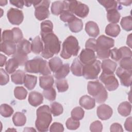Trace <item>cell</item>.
I'll return each instance as SVG.
<instances>
[{
  "label": "cell",
  "mask_w": 132,
  "mask_h": 132,
  "mask_svg": "<svg viewBox=\"0 0 132 132\" xmlns=\"http://www.w3.org/2000/svg\"><path fill=\"white\" fill-rule=\"evenodd\" d=\"M41 36L44 45L41 56L45 59H49L57 54L60 50L61 42L57 36L53 32Z\"/></svg>",
  "instance_id": "1"
},
{
  "label": "cell",
  "mask_w": 132,
  "mask_h": 132,
  "mask_svg": "<svg viewBox=\"0 0 132 132\" xmlns=\"http://www.w3.org/2000/svg\"><path fill=\"white\" fill-rule=\"evenodd\" d=\"M50 108L48 105H43L37 110V119L35 126L39 131L45 132L48 130L52 121Z\"/></svg>",
  "instance_id": "2"
},
{
  "label": "cell",
  "mask_w": 132,
  "mask_h": 132,
  "mask_svg": "<svg viewBox=\"0 0 132 132\" xmlns=\"http://www.w3.org/2000/svg\"><path fill=\"white\" fill-rule=\"evenodd\" d=\"M25 70L28 73H39L43 75L51 74L47 61L39 57L28 60L25 64Z\"/></svg>",
  "instance_id": "3"
},
{
  "label": "cell",
  "mask_w": 132,
  "mask_h": 132,
  "mask_svg": "<svg viewBox=\"0 0 132 132\" xmlns=\"http://www.w3.org/2000/svg\"><path fill=\"white\" fill-rule=\"evenodd\" d=\"M87 90L88 93L93 97L97 103H103L108 98V93L105 88L98 80L89 81Z\"/></svg>",
  "instance_id": "4"
},
{
  "label": "cell",
  "mask_w": 132,
  "mask_h": 132,
  "mask_svg": "<svg viewBox=\"0 0 132 132\" xmlns=\"http://www.w3.org/2000/svg\"><path fill=\"white\" fill-rule=\"evenodd\" d=\"M79 49L80 47L77 39L73 36H70L62 43L60 56L63 59H69L72 56H77Z\"/></svg>",
  "instance_id": "5"
},
{
  "label": "cell",
  "mask_w": 132,
  "mask_h": 132,
  "mask_svg": "<svg viewBox=\"0 0 132 132\" xmlns=\"http://www.w3.org/2000/svg\"><path fill=\"white\" fill-rule=\"evenodd\" d=\"M67 10L81 18L86 17L89 12V8L87 5L77 1H65Z\"/></svg>",
  "instance_id": "6"
},
{
  "label": "cell",
  "mask_w": 132,
  "mask_h": 132,
  "mask_svg": "<svg viewBox=\"0 0 132 132\" xmlns=\"http://www.w3.org/2000/svg\"><path fill=\"white\" fill-rule=\"evenodd\" d=\"M35 10V16L36 19L39 21H42L47 18L50 15L48 8L50 6V1H32Z\"/></svg>",
  "instance_id": "7"
},
{
  "label": "cell",
  "mask_w": 132,
  "mask_h": 132,
  "mask_svg": "<svg viewBox=\"0 0 132 132\" xmlns=\"http://www.w3.org/2000/svg\"><path fill=\"white\" fill-rule=\"evenodd\" d=\"M101 61L98 60H96L91 64H85L84 67L82 76L87 79L97 78L98 75L101 72Z\"/></svg>",
  "instance_id": "8"
},
{
  "label": "cell",
  "mask_w": 132,
  "mask_h": 132,
  "mask_svg": "<svg viewBox=\"0 0 132 132\" xmlns=\"http://www.w3.org/2000/svg\"><path fill=\"white\" fill-rule=\"evenodd\" d=\"M100 80L105 85V88L110 91L116 90L119 87V82L113 73L102 72L99 77Z\"/></svg>",
  "instance_id": "9"
},
{
  "label": "cell",
  "mask_w": 132,
  "mask_h": 132,
  "mask_svg": "<svg viewBox=\"0 0 132 132\" xmlns=\"http://www.w3.org/2000/svg\"><path fill=\"white\" fill-rule=\"evenodd\" d=\"M8 21L12 25H19L22 23L24 19L23 12L16 8H11L7 13Z\"/></svg>",
  "instance_id": "10"
},
{
  "label": "cell",
  "mask_w": 132,
  "mask_h": 132,
  "mask_svg": "<svg viewBox=\"0 0 132 132\" xmlns=\"http://www.w3.org/2000/svg\"><path fill=\"white\" fill-rule=\"evenodd\" d=\"M131 70H126L121 67L118 68L116 74L120 79L121 84L125 87H129L131 85Z\"/></svg>",
  "instance_id": "11"
},
{
  "label": "cell",
  "mask_w": 132,
  "mask_h": 132,
  "mask_svg": "<svg viewBox=\"0 0 132 132\" xmlns=\"http://www.w3.org/2000/svg\"><path fill=\"white\" fill-rule=\"evenodd\" d=\"M97 50L108 51L114 45V40L104 35L100 36L96 40Z\"/></svg>",
  "instance_id": "12"
},
{
  "label": "cell",
  "mask_w": 132,
  "mask_h": 132,
  "mask_svg": "<svg viewBox=\"0 0 132 132\" xmlns=\"http://www.w3.org/2000/svg\"><path fill=\"white\" fill-rule=\"evenodd\" d=\"M96 58L94 51L90 49L85 48L81 51L78 59L82 64L85 65L94 62L96 60Z\"/></svg>",
  "instance_id": "13"
},
{
  "label": "cell",
  "mask_w": 132,
  "mask_h": 132,
  "mask_svg": "<svg viewBox=\"0 0 132 132\" xmlns=\"http://www.w3.org/2000/svg\"><path fill=\"white\" fill-rule=\"evenodd\" d=\"M97 117L102 120H106L111 118L113 113L112 109L106 104L99 106L96 110Z\"/></svg>",
  "instance_id": "14"
},
{
  "label": "cell",
  "mask_w": 132,
  "mask_h": 132,
  "mask_svg": "<svg viewBox=\"0 0 132 132\" xmlns=\"http://www.w3.org/2000/svg\"><path fill=\"white\" fill-rule=\"evenodd\" d=\"M1 51L8 56L14 55L16 51L15 43L10 41H2L0 45Z\"/></svg>",
  "instance_id": "15"
},
{
  "label": "cell",
  "mask_w": 132,
  "mask_h": 132,
  "mask_svg": "<svg viewBox=\"0 0 132 132\" xmlns=\"http://www.w3.org/2000/svg\"><path fill=\"white\" fill-rule=\"evenodd\" d=\"M43 95L36 91H32L29 93L28 96V102L32 106L37 107L43 103Z\"/></svg>",
  "instance_id": "16"
},
{
  "label": "cell",
  "mask_w": 132,
  "mask_h": 132,
  "mask_svg": "<svg viewBox=\"0 0 132 132\" xmlns=\"http://www.w3.org/2000/svg\"><path fill=\"white\" fill-rule=\"evenodd\" d=\"M79 105L86 109L89 110L93 108L95 106V100L89 95L82 96L79 101Z\"/></svg>",
  "instance_id": "17"
},
{
  "label": "cell",
  "mask_w": 132,
  "mask_h": 132,
  "mask_svg": "<svg viewBox=\"0 0 132 132\" xmlns=\"http://www.w3.org/2000/svg\"><path fill=\"white\" fill-rule=\"evenodd\" d=\"M84 64L80 62L78 58L74 59L71 66V71L74 75L77 76H81L83 75Z\"/></svg>",
  "instance_id": "18"
},
{
  "label": "cell",
  "mask_w": 132,
  "mask_h": 132,
  "mask_svg": "<svg viewBox=\"0 0 132 132\" xmlns=\"http://www.w3.org/2000/svg\"><path fill=\"white\" fill-rule=\"evenodd\" d=\"M85 30L91 37H96L100 34V29L97 24L93 21H89L86 24Z\"/></svg>",
  "instance_id": "19"
},
{
  "label": "cell",
  "mask_w": 132,
  "mask_h": 132,
  "mask_svg": "<svg viewBox=\"0 0 132 132\" xmlns=\"http://www.w3.org/2000/svg\"><path fill=\"white\" fill-rule=\"evenodd\" d=\"M54 83V78L51 74L43 75L39 77L40 86L44 90L52 87Z\"/></svg>",
  "instance_id": "20"
},
{
  "label": "cell",
  "mask_w": 132,
  "mask_h": 132,
  "mask_svg": "<svg viewBox=\"0 0 132 132\" xmlns=\"http://www.w3.org/2000/svg\"><path fill=\"white\" fill-rule=\"evenodd\" d=\"M117 64L116 62L110 59H105L102 61L101 63V68L103 72L106 73H113L116 69Z\"/></svg>",
  "instance_id": "21"
},
{
  "label": "cell",
  "mask_w": 132,
  "mask_h": 132,
  "mask_svg": "<svg viewBox=\"0 0 132 132\" xmlns=\"http://www.w3.org/2000/svg\"><path fill=\"white\" fill-rule=\"evenodd\" d=\"M64 10H67V4L65 1H55L53 2L51 6V12L56 15L60 14Z\"/></svg>",
  "instance_id": "22"
},
{
  "label": "cell",
  "mask_w": 132,
  "mask_h": 132,
  "mask_svg": "<svg viewBox=\"0 0 132 132\" xmlns=\"http://www.w3.org/2000/svg\"><path fill=\"white\" fill-rule=\"evenodd\" d=\"M68 23L70 30L73 32H78L80 31L83 28V23L81 20L76 17Z\"/></svg>",
  "instance_id": "23"
},
{
  "label": "cell",
  "mask_w": 132,
  "mask_h": 132,
  "mask_svg": "<svg viewBox=\"0 0 132 132\" xmlns=\"http://www.w3.org/2000/svg\"><path fill=\"white\" fill-rule=\"evenodd\" d=\"M31 51L36 54H39L41 53L43 48V44L40 37L38 36L36 37L31 42Z\"/></svg>",
  "instance_id": "24"
},
{
  "label": "cell",
  "mask_w": 132,
  "mask_h": 132,
  "mask_svg": "<svg viewBox=\"0 0 132 132\" xmlns=\"http://www.w3.org/2000/svg\"><path fill=\"white\" fill-rule=\"evenodd\" d=\"M121 31L120 26L117 24L110 23L106 27L105 33L112 37H117Z\"/></svg>",
  "instance_id": "25"
},
{
  "label": "cell",
  "mask_w": 132,
  "mask_h": 132,
  "mask_svg": "<svg viewBox=\"0 0 132 132\" xmlns=\"http://www.w3.org/2000/svg\"><path fill=\"white\" fill-rule=\"evenodd\" d=\"M26 74L25 72L21 70H16L11 75V80L15 84L22 85L24 83V79Z\"/></svg>",
  "instance_id": "26"
},
{
  "label": "cell",
  "mask_w": 132,
  "mask_h": 132,
  "mask_svg": "<svg viewBox=\"0 0 132 132\" xmlns=\"http://www.w3.org/2000/svg\"><path fill=\"white\" fill-rule=\"evenodd\" d=\"M131 110V104L127 101L121 103L118 106V112L123 117H127L130 114Z\"/></svg>",
  "instance_id": "27"
},
{
  "label": "cell",
  "mask_w": 132,
  "mask_h": 132,
  "mask_svg": "<svg viewBox=\"0 0 132 132\" xmlns=\"http://www.w3.org/2000/svg\"><path fill=\"white\" fill-rule=\"evenodd\" d=\"M12 121L15 126H23L26 122V117L25 115L21 112H16L12 117Z\"/></svg>",
  "instance_id": "28"
},
{
  "label": "cell",
  "mask_w": 132,
  "mask_h": 132,
  "mask_svg": "<svg viewBox=\"0 0 132 132\" xmlns=\"http://www.w3.org/2000/svg\"><path fill=\"white\" fill-rule=\"evenodd\" d=\"M62 65V60L58 57H54L50 59L48 61V65L50 70L53 73L56 72Z\"/></svg>",
  "instance_id": "29"
},
{
  "label": "cell",
  "mask_w": 132,
  "mask_h": 132,
  "mask_svg": "<svg viewBox=\"0 0 132 132\" xmlns=\"http://www.w3.org/2000/svg\"><path fill=\"white\" fill-rule=\"evenodd\" d=\"M37 82V77L36 76L30 74H26L24 84L25 87H26L28 90H32L36 86Z\"/></svg>",
  "instance_id": "30"
},
{
  "label": "cell",
  "mask_w": 132,
  "mask_h": 132,
  "mask_svg": "<svg viewBox=\"0 0 132 132\" xmlns=\"http://www.w3.org/2000/svg\"><path fill=\"white\" fill-rule=\"evenodd\" d=\"M17 50L26 54H29L31 51V44L26 39H23L17 45Z\"/></svg>",
  "instance_id": "31"
},
{
  "label": "cell",
  "mask_w": 132,
  "mask_h": 132,
  "mask_svg": "<svg viewBox=\"0 0 132 132\" xmlns=\"http://www.w3.org/2000/svg\"><path fill=\"white\" fill-rule=\"evenodd\" d=\"M121 15L117 9L107 11V18L108 22L111 23L116 24L119 22Z\"/></svg>",
  "instance_id": "32"
},
{
  "label": "cell",
  "mask_w": 132,
  "mask_h": 132,
  "mask_svg": "<svg viewBox=\"0 0 132 132\" xmlns=\"http://www.w3.org/2000/svg\"><path fill=\"white\" fill-rule=\"evenodd\" d=\"M20 65L18 61L14 58L9 59L6 63L5 70L9 74H13Z\"/></svg>",
  "instance_id": "33"
},
{
  "label": "cell",
  "mask_w": 132,
  "mask_h": 132,
  "mask_svg": "<svg viewBox=\"0 0 132 132\" xmlns=\"http://www.w3.org/2000/svg\"><path fill=\"white\" fill-rule=\"evenodd\" d=\"M70 72V65L68 63L63 64L61 68L55 73V77L57 79L65 78Z\"/></svg>",
  "instance_id": "34"
},
{
  "label": "cell",
  "mask_w": 132,
  "mask_h": 132,
  "mask_svg": "<svg viewBox=\"0 0 132 132\" xmlns=\"http://www.w3.org/2000/svg\"><path fill=\"white\" fill-rule=\"evenodd\" d=\"M53 24L50 20L43 21L41 23V35L53 32Z\"/></svg>",
  "instance_id": "35"
},
{
  "label": "cell",
  "mask_w": 132,
  "mask_h": 132,
  "mask_svg": "<svg viewBox=\"0 0 132 132\" xmlns=\"http://www.w3.org/2000/svg\"><path fill=\"white\" fill-rule=\"evenodd\" d=\"M13 58H15L21 65H24L28 61L27 54L22 52L21 51L16 49L14 54L13 55Z\"/></svg>",
  "instance_id": "36"
},
{
  "label": "cell",
  "mask_w": 132,
  "mask_h": 132,
  "mask_svg": "<svg viewBox=\"0 0 132 132\" xmlns=\"http://www.w3.org/2000/svg\"><path fill=\"white\" fill-rule=\"evenodd\" d=\"M14 95L16 98L23 100L26 98L27 95V91L23 87L18 86L14 88Z\"/></svg>",
  "instance_id": "37"
},
{
  "label": "cell",
  "mask_w": 132,
  "mask_h": 132,
  "mask_svg": "<svg viewBox=\"0 0 132 132\" xmlns=\"http://www.w3.org/2000/svg\"><path fill=\"white\" fill-rule=\"evenodd\" d=\"M13 112V109L8 104H3L0 106V113L3 117H10Z\"/></svg>",
  "instance_id": "38"
},
{
  "label": "cell",
  "mask_w": 132,
  "mask_h": 132,
  "mask_svg": "<svg viewBox=\"0 0 132 132\" xmlns=\"http://www.w3.org/2000/svg\"><path fill=\"white\" fill-rule=\"evenodd\" d=\"M50 110L51 113L55 117L58 116L62 113L63 109L62 106L58 102H53L51 104Z\"/></svg>",
  "instance_id": "39"
},
{
  "label": "cell",
  "mask_w": 132,
  "mask_h": 132,
  "mask_svg": "<svg viewBox=\"0 0 132 132\" xmlns=\"http://www.w3.org/2000/svg\"><path fill=\"white\" fill-rule=\"evenodd\" d=\"M121 25L123 29L129 31L132 29V19L131 16L123 17L120 22Z\"/></svg>",
  "instance_id": "40"
},
{
  "label": "cell",
  "mask_w": 132,
  "mask_h": 132,
  "mask_svg": "<svg viewBox=\"0 0 132 132\" xmlns=\"http://www.w3.org/2000/svg\"><path fill=\"white\" fill-rule=\"evenodd\" d=\"M71 118L76 120H81L85 114V111L81 107H76L73 109L71 113Z\"/></svg>",
  "instance_id": "41"
},
{
  "label": "cell",
  "mask_w": 132,
  "mask_h": 132,
  "mask_svg": "<svg viewBox=\"0 0 132 132\" xmlns=\"http://www.w3.org/2000/svg\"><path fill=\"white\" fill-rule=\"evenodd\" d=\"M98 2L105 8L107 11L110 10L116 9L118 6V2L116 1L103 0L98 1Z\"/></svg>",
  "instance_id": "42"
},
{
  "label": "cell",
  "mask_w": 132,
  "mask_h": 132,
  "mask_svg": "<svg viewBox=\"0 0 132 132\" xmlns=\"http://www.w3.org/2000/svg\"><path fill=\"white\" fill-rule=\"evenodd\" d=\"M56 87L59 92H63L68 90L69 85L67 80L64 78L57 79L56 81Z\"/></svg>",
  "instance_id": "43"
},
{
  "label": "cell",
  "mask_w": 132,
  "mask_h": 132,
  "mask_svg": "<svg viewBox=\"0 0 132 132\" xmlns=\"http://www.w3.org/2000/svg\"><path fill=\"white\" fill-rule=\"evenodd\" d=\"M43 95L44 97L50 101H53L56 99V92L53 87L45 89L43 91Z\"/></svg>",
  "instance_id": "44"
},
{
  "label": "cell",
  "mask_w": 132,
  "mask_h": 132,
  "mask_svg": "<svg viewBox=\"0 0 132 132\" xmlns=\"http://www.w3.org/2000/svg\"><path fill=\"white\" fill-rule=\"evenodd\" d=\"M76 16L71 12L68 10H63L60 14V19L64 22L69 23Z\"/></svg>",
  "instance_id": "45"
},
{
  "label": "cell",
  "mask_w": 132,
  "mask_h": 132,
  "mask_svg": "<svg viewBox=\"0 0 132 132\" xmlns=\"http://www.w3.org/2000/svg\"><path fill=\"white\" fill-rule=\"evenodd\" d=\"M66 127L70 130H76L80 126V122L79 120H76L72 118H69L65 123Z\"/></svg>",
  "instance_id": "46"
},
{
  "label": "cell",
  "mask_w": 132,
  "mask_h": 132,
  "mask_svg": "<svg viewBox=\"0 0 132 132\" xmlns=\"http://www.w3.org/2000/svg\"><path fill=\"white\" fill-rule=\"evenodd\" d=\"M120 67L126 70H131L132 60L131 57H125L121 59L120 62Z\"/></svg>",
  "instance_id": "47"
},
{
  "label": "cell",
  "mask_w": 132,
  "mask_h": 132,
  "mask_svg": "<svg viewBox=\"0 0 132 132\" xmlns=\"http://www.w3.org/2000/svg\"><path fill=\"white\" fill-rule=\"evenodd\" d=\"M13 34V41L15 43H19L23 39L22 30L18 27H14L12 29Z\"/></svg>",
  "instance_id": "48"
},
{
  "label": "cell",
  "mask_w": 132,
  "mask_h": 132,
  "mask_svg": "<svg viewBox=\"0 0 132 132\" xmlns=\"http://www.w3.org/2000/svg\"><path fill=\"white\" fill-rule=\"evenodd\" d=\"M1 41H10L14 42L13 41V34L12 29L5 30L3 31Z\"/></svg>",
  "instance_id": "49"
},
{
  "label": "cell",
  "mask_w": 132,
  "mask_h": 132,
  "mask_svg": "<svg viewBox=\"0 0 132 132\" xmlns=\"http://www.w3.org/2000/svg\"><path fill=\"white\" fill-rule=\"evenodd\" d=\"M86 48L90 49L94 51H96L97 50V43L96 40L94 38H90L86 42L85 44Z\"/></svg>",
  "instance_id": "50"
},
{
  "label": "cell",
  "mask_w": 132,
  "mask_h": 132,
  "mask_svg": "<svg viewBox=\"0 0 132 132\" xmlns=\"http://www.w3.org/2000/svg\"><path fill=\"white\" fill-rule=\"evenodd\" d=\"M103 129L102 123L99 121H95L92 122L90 126V130L92 132H101Z\"/></svg>",
  "instance_id": "51"
},
{
  "label": "cell",
  "mask_w": 132,
  "mask_h": 132,
  "mask_svg": "<svg viewBox=\"0 0 132 132\" xmlns=\"http://www.w3.org/2000/svg\"><path fill=\"white\" fill-rule=\"evenodd\" d=\"M0 84L1 86L6 85L9 81V77L8 73L2 68L0 69Z\"/></svg>",
  "instance_id": "52"
},
{
  "label": "cell",
  "mask_w": 132,
  "mask_h": 132,
  "mask_svg": "<svg viewBox=\"0 0 132 132\" xmlns=\"http://www.w3.org/2000/svg\"><path fill=\"white\" fill-rule=\"evenodd\" d=\"M110 56L111 59H113L116 61H118L120 60L122 58L121 55L120 53V51L119 49L117 47H114L110 51Z\"/></svg>",
  "instance_id": "53"
},
{
  "label": "cell",
  "mask_w": 132,
  "mask_h": 132,
  "mask_svg": "<svg viewBox=\"0 0 132 132\" xmlns=\"http://www.w3.org/2000/svg\"><path fill=\"white\" fill-rule=\"evenodd\" d=\"M50 131L51 132H62L64 131V127L63 125L60 123L54 122L50 126Z\"/></svg>",
  "instance_id": "54"
},
{
  "label": "cell",
  "mask_w": 132,
  "mask_h": 132,
  "mask_svg": "<svg viewBox=\"0 0 132 132\" xmlns=\"http://www.w3.org/2000/svg\"><path fill=\"white\" fill-rule=\"evenodd\" d=\"M119 49L121 55V59L125 57H131V51L129 48L126 46H123Z\"/></svg>",
  "instance_id": "55"
},
{
  "label": "cell",
  "mask_w": 132,
  "mask_h": 132,
  "mask_svg": "<svg viewBox=\"0 0 132 132\" xmlns=\"http://www.w3.org/2000/svg\"><path fill=\"white\" fill-rule=\"evenodd\" d=\"M110 130L111 132H122L123 131V129L122 128V126L121 124L118 123H113L111 126L110 128Z\"/></svg>",
  "instance_id": "56"
},
{
  "label": "cell",
  "mask_w": 132,
  "mask_h": 132,
  "mask_svg": "<svg viewBox=\"0 0 132 132\" xmlns=\"http://www.w3.org/2000/svg\"><path fill=\"white\" fill-rule=\"evenodd\" d=\"M132 118L131 117H128L126 119L125 123H124V127L127 131H132Z\"/></svg>",
  "instance_id": "57"
},
{
  "label": "cell",
  "mask_w": 132,
  "mask_h": 132,
  "mask_svg": "<svg viewBox=\"0 0 132 132\" xmlns=\"http://www.w3.org/2000/svg\"><path fill=\"white\" fill-rule=\"evenodd\" d=\"M10 3L19 8H23L25 3L24 1H10Z\"/></svg>",
  "instance_id": "58"
},
{
  "label": "cell",
  "mask_w": 132,
  "mask_h": 132,
  "mask_svg": "<svg viewBox=\"0 0 132 132\" xmlns=\"http://www.w3.org/2000/svg\"><path fill=\"white\" fill-rule=\"evenodd\" d=\"M6 60H7V57L1 54V67H3V65L6 63Z\"/></svg>",
  "instance_id": "59"
},
{
  "label": "cell",
  "mask_w": 132,
  "mask_h": 132,
  "mask_svg": "<svg viewBox=\"0 0 132 132\" xmlns=\"http://www.w3.org/2000/svg\"><path fill=\"white\" fill-rule=\"evenodd\" d=\"M118 3H119L120 4L123 5L124 6H129L130 5L131 3V1H117Z\"/></svg>",
  "instance_id": "60"
},
{
  "label": "cell",
  "mask_w": 132,
  "mask_h": 132,
  "mask_svg": "<svg viewBox=\"0 0 132 132\" xmlns=\"http://www.w3.org/2000/svg\"><path fill=\"white\" fill-rule=\"evenodd\" d=\"M131 34L127 36V42H126V44L130 47H131Z\"/></svg>",
  "instance_id": "61"
},
{
  "label": "cell",
  "mask_w": 132,
  "mask_h": 132,
  "mask_svg": "<svg viewBox=\"0 0 132 132\" xmlns=\"http://www.w3.org/2000/svg\"><path fill=\"white\" fill-rule=\"evenodd\" d=\"M24 3H25V5L26 7H30L32 5L31 1H25Z\"/></svg>",
  "instance_id": "62"
},
{
  "label": "cell",
  "mask_w": 132,
  "mask_h": 132,
  "mask_svg": "<svg viewBox=\"0 0 132 132\" xmlns=\"http://www.w3.org/2000/svg\"><path fill=\"white\" fill-rule=\"evenodd\" d=\"M7 1H3V0L0 1V5L2 6L6 5L7 4Z\"/></svg>",
  "instance_id": "63"
}]
</instances>
